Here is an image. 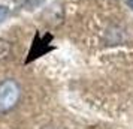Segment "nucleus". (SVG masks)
Segmentation results:
<instances>
[{
	"label": "nucleus",
	"instance_id": "nucleus-1",
	"mask_svg": "<svg viewBox=\"0 0 133 129\" xmlns=\"http://www.w3.org/2000/svg\"><path fill=\"white\" fill-rule=\"evenodd\" d=\"M21 99V86L18 81L8 78L0 83V114L9 113Z\"/></svg>",
	"mask_w": 133,
	"mask_h": 129
},
{
	"label": "nucleus",
	"instance_id": "nucleus-2",
	"mask_svg": "<svg viewBox=\"0 0 133 129\" xmlns=\"http://www.w3.org/2000/svg\"><path fill=\"white\" fill-rule=\"evenodd\" d=\"M51 35H46V36L43 38L42 41H41V36L39 35H36V38H35V41H33V45H31V50L30 53H29V59H27V63L31 60H35V59H37V57H41V56H43L46 51H49V47L48 44L49 41H51Z\"/></svg>",
	"mask_w": 133,
	"mask_h": 129
},
{
	"label": "nucleus",
	"instance_id": "nucleus-3",
	"mask_svg": "<svg viewBox=\"0 0 133 129\" xmlns=\"http://www.w3.org/2000/svg\"><path fill=\"white\" fill-rule=\"evenodd\" d=\"M8 15H9V9L6 6H3V5H0V24L8 18Z\"/></svg>",
	"mask_w": 133,
	"mask_h": 129
},
{
	"label": "nucleus",
	"instance_id": "nucleus-4",
	"mask_svg": "<svg viewBox=\"0 0 133 129\" xmlns=\"http://www.w3.org/2000/svg\"><path fill=\"white\" fill-rule=\"evenodd\" d=\"M126 3H127V6L133 11V0H126Z\"/></svg>",
	"mask_w": 133,
	"mask_h": 129
}]
</instances>
